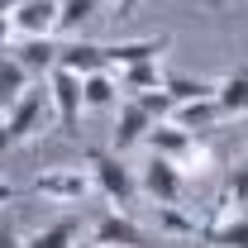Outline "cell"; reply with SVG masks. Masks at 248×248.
<instances>
[{
    "instance_id": "cell-21",
    "label": "cell",
    "mask_w": 248,
    "mask_h": 248,
    "mask_svg": "<svg viewBox=\"0 0 248 248\" xmlns=\"http://www.w3.org/2000/svg\"><path fill=\"white\" fill-rule=\"evenodd\" d=\"M157 229L172 234V239H196L201 234V224L191 215H182V205H157Z\"/></svg>"
},
{
    "instance_id": "cell-16",
    "label": "cell",
    "mask_w": 248,
    "mask_h": 248,
    "mask_svg": "<svg viewBox=\"0 0 248 248\" xmlns=\"http://www.w3.org/2000/svg\"><path fill=\"white\" fill-rule=\"evenodd\" d=\"M29 77H33V72L19 58H5V62H0V124H5V110L29 91Z\"/></svg>"
},
{
    "instance_id": "cell-2",
    "label": "cell",
    "mask_w": 248,
    "mask_h": 248,
    "mask_svg": "<svg viewBox=\"0 0 248 248\" xmlns=\"http://www.w3.org/2000/svg\"><path fill=\"white\" fill-rule=\"evenodd\" d=\"M153 153H162V157H172L182 172H205L210 167V148L191 134V129H182L177 120H157L153 129H148V139H143Z\"/></svg>"
},
{
    "instance_id": "cell-15",
    "label": "cell",
    "mask_w": 248,
    "mask_h": 248,
    "mask_svg": "<svg viewBox=\"0 0 248 248\" xmlns=\"http://www.w3.org/2000/svg\"><path fill=\"white\" fill-rule=\"evenodd\" d=\"M215 100L224 110V120H244L248 115V72H229L215 81Z\"/></svg>"
},
{
    "instance_id": "cell-11",
    "label": "cell",
    "mask_w": 248,
    "mask_h": 248,
    "mask_svg": "<svg viewBox=\"0 0 248 248\" xmlns=\"http://www.w3.org/2000/svg\"><path fill=\"white\" fill-rule=\"evenodd\" d=\"M201 239L210 248H248V210L219 215V219H210V224H201Z\"/></svg>"
},
{
    "instance_id": "cell-3",
    "label": "cell",
    "mask_w": 248,
    "mask_h": 248,
    "mask_svg": "<svg viewBox=\"0 0 248 248\" xmlns=\"http://www.w3.org/2000/svg\"><path fill=\"white\" fill-rule=\"evenodd\" d=\"M86 167H91V177H95V191H100L110 205L124 210V205L139 196V177L124 167V153H115V148L100 153V148H95V153H86Z\"/></svg>"
},
{
    "instance_id": "cell-13",
    "label": "cell",
    "mask_w": 248,
    "mask_h": 248,
    "mask_svg": "<svg viewBox=\"0 0 248 248\" xmlns=\"http://www.w3.org/2000/svg\"><path fill=\"white\" fill-rule=\"evenodd\" d=\"M58 67H72V72L91 77V72H105V67H110V53H105V43H86V38H77V43H62Z\"/></svg>"
},
{
    "instance_id": "cell-27",
    "label": "cell",
    "mask_w": 248,
    "mask_h": 248,
    "mask_svg": "<svg viewBox=\"0 0 248 248\" xmlns=\"http://www.w3.org/2000/svg\"><path fill=\"white\" fill-rule=\"evenodd\" d=\"M10 201H15V186H10V182H0V205H10Z\"/></svg>"
},
{
    "instance_id": "cell-22",
    "label": "cell",
    "mask_w": 248,
    "mask_h": 248,
    "mask_svg": "<svg viewBox=\"0 0 248 248\" xmlns=\"http://www.w3.org/2000/svg\"><path fill=\"white\" fill-rule=\"evenodd\" d=\"M167 95L182 105V100H201V95H215V81H205V77H167L162 81Z\"/></svg>"
},
{
    "instance_id": "cell-10",
    "label": "cell",
    "mask_w": 248,
    "mask_h": 248,
    "mask_svg": "<svg viewBox=\"0 0 248 248\" xmlns=\"http://www.w3.org/2000/svg\"><path fill=\"white\" fill-rule=\"evenodd\" d=\"M167 43L172 38H129V43H105V53H110V67H134V62H162L167 53Z\"/></svg>"
},
{
    "instance_id": "cell-24",
    "label": "cell",
    "mask_w": 248,
    "mask_h": 248,
    "mask_svg": "<svg viewBox=\"0 0 248 248\" xmlns=\"http://www.w3.org/2000/svg\"><path fill=\"white\" fill-rule=\"evenodd\" d=\"M95 5H100V0H62V33L81 29V24L95 15Z\"/></svg>"
},
{
    "instance_id": "cell-29",
    "label": "cell",
    "mask_w": 248,
    "mask_h": 248,
    "mask_svg": "<svg viewBox=\"0 0 248 248\" xmlns=\"http://www.w3.org/2000/svg\"><path fill=\"white\" fill-rule=\"evenodd\" d=\"M95 248H124V244H95Z\"/></svg>"
},
{
    "instance_id": "cell-17",
    "label": "cell",
    "mask_w": 248,
    "mask_h": 248,
    "mask_svg": "<svg viewBox=\"0 0 248 248\" xmlns=\"http://www.w3.org/2000/svg\"><path fill=\"white\" fill-rule=\"evenodd\" d=\"M77 234H81V224L72 215H62L53 224H43V229H33L24 239V248H77Z\"/></svg>"
},
{
    "instance_id": "cell-23",
    "label": "cell",
    "mask_w": 248,
    "mask_h": 248,
    "mask_svg": "<svg viewBox=\"0 0 248 248\" xmlns=\"http://www.w3.org/2000/svg\"><path fill=\"white\" fill-rule=\"evenodd\" d=\"M134 100H139V105H143L153 120H172V110H177V100L167 95V86H157V91H139Z\"/></svg>"
},
{
    "instance_id": "cell-19",
    "label": "cell",
    "mask_w": 248,
    "mask_h": 248,
    "mask_svg": "<svg viewBox=\"0 0 248 248\" xmlns=\"http://www.w3.org/2000/svg\"><path fill=\"white\" fill-rule=\"evenodd\" d=\"M81 91H86V110H110V105H120V81L110 77V67L81 77Z\"/></svg>"
},
{
    "instance_id": "cell-28",
    "label": "cell",
    "mask_w": 248,
    "mask_h": 248,
    "mask_svg": "<svg viewBox=\"0 0 248 248\" xmlns=\"http://www.w3.org/2000/svg\"><path fill=\"white\" fill-rule=\"evenodd\" d=\"M15 5H24V0H0V10H15Z\"/></svg>"
},
{
    "instance_id": "cell-6",
    "label": "cell",
    "mask_w": 248,
    "mask_h": 248,
    "mask_svg": "<svg viewBox=\"0 0 248 248\" xmlns=\"http://www.w3.org/2000/svg\"><path fill=\"white\" fill-rule=\"evenodd\" d=\"M153 115L134 100V95H124L120 105H115V129H110V143H115V153H129L134 143H143L148 139V129H153Z\"/></svg>"
},
{
    "instance_id": "cell-25",
    "label": "cell",
    "mask_w": 248,
    "mask_h": 248,
    "mask_svg": "<svg viewBox=\"0 0 248 248\" xmlns=\"http://www.w3.org/2000/svg\"><path fill=\"white\" fill-rule=\"evenodd\" d=\"M15 29H19V24H15V15H10V10H0V53L10 48V38H15Z\"/></svg>"
},
{
    "instance_id": "cell-5",
    "label": "cell",
    "mask_w": 248,
    "mask_h": 248,
    "mask_svg": "<svg viewBox=\"0 0 248 248\" xmlns=\"http://www.w3.org/2000/svg\"><path fill=\"white\" fill-rule=\"evenodd\" d=\"M139 191H148L157 205H177L182 201V191H186V172L172 162V157H162L153 153L148 162H143V177H139Z\"/></svg>"
},
{
    "instance_id": "cell-20",
    "label": "cell",
    "mask_w": 248,
    "mask_h": 248,
    "mask_svg": "<svg viewBox=\"0 0 248 248\" xmlns=\"http://www.w3.org/2000/svg\"><path fill=\"white\" fill-rule=\"evenodd\" d=\"M239 210H248V157L244 162H234V172H229V182H224V196H219V215H239Z\"/></svg>"
},
{
    "instance_id": "cell-12",
    "label": "cell",
    "mask_w": 248,
    "mask_h": 248,
    "mask_svg": "<svg viewBox=\"0 0 248 248\" xmlns=\"http://www.w3.org/2000/svg\"><path fill=\"white\" fill-rule=\"evenodd\" d=\"M172 120L182 124V129H191V134H205V129L224 124V110H219L215 95H201V100H182V105L172 110Z\"/></svg>"
},
{
    "instance_id": "cell-8",
    "label": "cell",
    "mask_w": 248,
    "mask_h": 248,
    "mask_svg": "<svg viewBox=\"0 0 248 248\" xmlns=\"http://www.w3.org/2000/svg\"><path fill=\"white\" fill-rule=\"evenodd\" d=\"M10 15H15V24H19L24 38H29V33H43V38L62 33V0H24V5H15Z\"/></svg>"
},
{
    "instance_id": "cell-9",
    "label": "cell",
    "mask_w": 248,
    "mask_h": 248,
    "mask_svg": "<svg viewBox=\"0 0 248 248\" xmlns=\"http://www.w3.org/2000/svg\"><path fill=\"white\" fill-rule=\"evenodd\" d=\"M91 239H95V244H124V248H148V234H143V229H139L134 219L124 215L120 205H115V210H105V215L95 219Z\"/></svg>"
},
{
    "instance_id": "cell-18",
    "label": "cell",
    "mask_w": 248,
    "mask_h": 248,
    "mask_svg": "<svg viewBox=\"0 0 248 248\" xmlns=\"http://www.w3.org/2000/svg\"><path fill=\"white\" fill-rule=\"evenodd\" d=\"M167 81V72L157 62H134V67H120V91L124 95H139V91H157Z\"/></svg>"
},
{
    "instance_id": "cell-26",
    "label": "cell",
    "mask_w": 248,
    "mask_h": 248,
    "mask_svg": "<svg viewBox=\"0 0 248 248\" xmlns=\"http://www.w3.org/2000/svg\"><path fill=\"white\" fill-rule=\"evenodd\" d=\"M0 248H24V239H19L10 224H0Z\"/></svg>"
},
{
    "instance_id": "cell-7",
    "label": "cell",
    "mask_w": 248,
    "mask_h": 248,
    "mask_svg": "<svg viewBox=\"0 0 248 248\" xmlns=\"http://www.w3.org/2000/svg\"><path fill=\"white\" fill-rule=\"evenodd\" d=\"M91 186H95V177L77 172V167H53V172H43V177L33 182V196L72 205V201H86V196H91Z\"/></svg>"
},
{
    "instance_id": "cell-4",
    "label": "cell",
    "mask_w": 248,
    "mask_h": 248,
    "mask_svg": "<svg viewBox=\"0 0 248 248\" xmlns=\"http://www.w3.org/2000/svg\"><path fill=\"white\" fill-rule=\"evenodd\" d=\"M48 86H53V115H58V134L77 139V134H81V110H86L81 72H72V67H53V72H48Z\"/></svg>"
},
{
    "instance_id": "cell-1",
    "label": "cell",
    "mask_w": 248,
    "mask_h": 248,
    "mask_svg": "<svg viewBox=\"0 0 248 248\" xmlns=\"http://www.w3.org/2000/svg\"><path fill=\"white\" fill-rule=\"evenodd\" d=\"M48 120H53V86H48V77H43L38 86H29V91L5 110L0 148H19V143H29L33 134H43V124H48Z\"/></svg>"
},
{
    "instance_id": "cell-30",
    "label": "cell",
    "mask_w": 248,
    "mask_h": 248,
    "mask_svg": "<svg viewBox=\"0 0 248 248\" xmlns=\"http://www.w3.org/2000/svg\"><path fill=\"white\" fill-rule=\"evenodd\" d=\"M124 5H134V0H124Z\"/></svg>"
},
{
    "instance_id": "cell-14",
    "label": "cell",
    "mask_w": 248,
    "mask_h": 248,
    "mask_svg": "<svg viewBox=\"0 0 248 248\" xmlns=\"http://www.w3.org/2000/svg\"><path fill=\"white\" fill-rule=\"evenodd\" d=\"M15 58L29 67L33 77H48L53 67H58V58H62V43H53V38H43V33H29L19 48H15Z\"/></svg>"
}]
</instances>
